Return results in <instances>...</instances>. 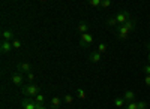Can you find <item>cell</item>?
I'll use <instances>...</instances> for the list:
<instances>
[{
	"label": "cell",
	"instance_id": "cell-1",
	"mask_svg": "<svg viewBox=\"0 0 150 109\" xmlns=\"http://www.w3.org/2000/svg\"><path fill=\"white\" fill-rule=\"evenodd\" d=\"M39 87L36 85V84H27V85H24V87H21V93L26 96V97H32V99H35L38 94H39Z\"/></svg>",
	"mask_w": 150,
	"mask_h": 109
},
{
	"label": "cell",
	"instance_id": "cell-2",
	"mask_svg": "<svg viewBox=\"0 0 150 109\" xmlns=\"http://www.w3.org/2000/svg\"><path fill=\"white\" fill-rule=\"evenodd\" d=\"M134 29H135V21H134V20H129L128 22L122 24V26H117L116 33H120V34H129L131 31H134Z\"/></svg>",
	"mask_w": 150,
	"mask_h": 109
},
{
	"label": "cell",
	"instance_id": "cell-3",
	"mask_svg": "<svg viewBox=\"0 0 150 109\" xmlns=\"http://www.w3.org/2000/svg\"><path fill=\"white\" fill-rule=\"evenodd\" d=\"M116 20H117V24H119V26H122V24L128 22V21L131 20V14H129L128 10H120L119 14L116 15Z\"/></svg>",
	"mask_w": 150,
	"mask_h": 109
},
{
	"label": "cell",
	"instance_id": "cell-4",
	"mask_svg": "<svg viewBox=\"0 0 150 109\" xmlns=\"http://www.w3.org/2000/svg\"><path fill=\"white\" fill-rule=\"evenodd\" d=\"M21 108L23 109H38V103L32 97H26L21 100Z\"/></svg>",
	"mask_w": 150,
	"mask_h": 109
},
{
	"label": "cell",
	"instance_id": "cell-5",
	"mask_svg": "<svg viewBox=\"0 0 150 109\" xmlns=\"http://www.w3.org/2000/svg\"><path fill=\"white\" fill-rule=\"evenodd\" d=\"M92 42H93V34H92V33H84V34H81L80 45H81L83 48H87Z\"/></svg>",
	"mask_w": 150,
	"mask_h": 109
},
{
	"label": "cell",
	"instance_id": "cell-6",
	"mask_svg": "<svg viewBox=\"0 0 150 109\" xmlns=\"http://www.w3.org/2000/svg\"><path fill=\"white\" fill-rule=\"evenodd\" d=\"M11 81L17 87H24V76H23V73H20V72H17V73L12 75L11 76Z\"/></svg>",
	"mask_w": 150,
	"mask_h": 109
},
{
	"label": "cell",
	"instance_id": "cell-7",
	"mask_svg": "<svg viewBox=\"0 0 150 109\" xmlns=\"http://www.w3.org/2000/svg\"><path fill=\"white\" fill-rule=\"evenodd\" d=\"M12 50H14V46H12V42L11 41H3L0 42V52L2 54H9Z\"/></svg>",
	"mask_w": 150,
	"mask_h": 109
},
{
	"label": "cell",
	"instance_id": "cell-8",
	"mask_svg": "<svg viewBox=\"0 0 150 109\" xmlns=\"http://www.w3.org/2000/svg\"><path fill=\"white\" fill-rule=\"evenodd\" d=\"M30 67H32V64H30L29 61H23V63H18L17 70L20 72V73H29V72H30Z\"/></svg>",
	"mask_w": 150,
	"mask_h": 109
},
{
	"label": "cell",
	"instance_id": "cell-9",
	"mask_svg": "<svg viewBox=\"0 0 150 109\" xmlns=\"http://www.w3.org/2000/svg\"><path fill=\"white\" fill-rule=\"evenodd\" d=\"M101 58H102V54L98 52V51H95V52H92V54L89 55V61L93 63V64H96V63L101 61Z\"/></svg>",
	"mask_w": 150,
	"mask_h": 109
},
{
	"label": "cell",
	"instance_id": "cell-10",
	"mask_svg": "<svg viewBox=\"0 0 150 109\" xmlns=\"http://www.w3.org/2000/svg\"><path fill=\"white\" fill-rule=\"evenodd\" d=\"M123 99L126 100V103L135 102V91H132V90H128V91H125V94H123Z\"/></svg>",
	"mask_w": 150,
	"mask_h": 109
},
{
	"label": "cell",
	"instance_id": "cell-11",
	"mask_svg": "<svg viewBox=\"0 0 150 109\" xmlns=\"http://www.w3.org/2000/svg\"><path fill=\"white\" fill-rule=\"evenodd\" d=\"M14 38H15V33H14V30H5L3 33H2V39L3 41H14Z\"/></svg>",
	"mask_w": 150,
	"mask_h": 109
},
{
	"label": "cell",
	"instance_id": "cell-12",
	"mask_svg": "<svg viewBox=\"0 0 150 109\" xmlns=\"http://www.w3.org/2000/svg\"><path fill=\"white\" fill-rule=\"evenodd\" d=\"M78 31L81 33V34H84V33H89V29H90V26H89V22L87 21H81L80 24H78Z\"/></svg>",
	"mask_w": 150,
	"mask_h": 109
},
{
	"label": "cell",
	"instance_id": "cell-13",
	"mask_svg": "<svg viewBox=\"0 0 150 109\" xmlns=\"http://www.w3.org/2000/svg\"><path fill=\"white\" fill-rule=\"evenodd\" d=\"M60 105H62V99L57 97V96H54V97L51 99V102H50V108L51 109H59Z\"/></svg>",
	"mask_w": 150,
	"mask_h": 109
},
{
	"label": "cell",
	"instance_id": "cell-14",
	"mask_svg": "<svg viewBox=\"0 0 150 109\" xmlns=\"http://www.w3.org/2000/svg\"><path fill=\"white\" fill-rule=\"evenodd\" d=\"M114 105H116V108H125V105H126V100H125L123 97H116V99H114Z\"/></svg>",
	"mask_w": 150,
	"mask_h": 109
},
{
	"label": "cell",
	"instance_id": "cell-15",
	"mask_svg": "<svg viewBox=\"0 0 150 109\" xmlns=\"http://www.w3.org/2000/svg\"><path fill=\"white\" fill-rule=\"evenodd\" d=\"M107 24H108L110 27H114V26L117 27V26H119V24H117V20H116V17H110V18L107 20Z\"/></svg>",
	"mask_w": 150,
	"mask_h": 109
},
{
	"label": "cell",
	"instance_id": "cell-16",
	"mask_svg": "<svg viewBox=\"0 0 150 109\" xmlns=\"http://www.w3.org/2000/svg\"><path fill=\"white\" fill-rule=\"evenodd\" d=\"M35 102H36V103H41V105H44V103H45V96H44L42 93H39V94H38L36 97H35Z\"/></svg>",
	"mask_w": 150,
	"mask_h": 109
},
{
	"label": "cell",
	"instance_id": "cell-17",
	"mask_svg": "<svg viewBox=\"0 0 150 109\" xmlns=\"http://www.w3.org/2000/svg\"><path fill=\"white\" fill-rule=\"evenodd\" d=\"M129 38V34H120V33H116V39L120 41V42H126Z\"/></svg>",
	"mask_w": 150,
	"mask_h": 109
},
{
	"label": "cell",
	"instance_id": "cell-18",
	"mask_svg": "<svg viewBox=\"0 0 150 109\" xmlns=\"http://www.w3.org/2000/svg\"><path fill=\"white\" fill-rule=\"evenodd\" d=\"M77 97H78L80 100H84V99H86V91H84L83 88H77Z\"/></svg>",
	"mask_w": 150,
	"mask_h": 109
},
{
	"label": "cell",
	"instance_id": "cell-19",
	"mask_svg": "<svg viewBox=\"0 0 150 109\" xmlns=\"http://www.w3.org/2000/svg\"><path fill=\"white\" fill-rule=\"evenodd\" d=\"M123 109H138V106H137V102H131V103H126V105H125Z\"/></svg>",
	"mask_w": 150,
	"mask_h": 109
},
{
	"label": "cell",
	"instance_id": "cell-20",
	"mask_svg": "<svg viewBox=\"0 0 150 109\" xmlns=\"http://www.w3.org/2000/svg\"><path fill=\"white\" fill-rule=\"evenodd\" d=\"M137 106H138V109H147L149 108V103L141 100V102H137Z\"/></svg>",
	"mask_w": 150,
	"mask_h": 109
},
{
	"label": "cell",
	"instance_id": "cell-21",
	"mask_svg": "<svg viewBox=\"0 0 150 109\" xmlns=\"http://www.w3.org/2000/svg\"><path fill=\"white\" fill-rule=\"evenodd\" d=\"M63 100H65V103H68V105L74 103V97H72L71 94H65V97H63Z\"/></svg>",
	"mask_w": 150,
	"mask_h": 109
},
{
	"label": "cell",
	"instance_id": "cell-22",
	"mask_svg": "<svg viewBox=\"0 0 150 109\" xmlns=\"http://www.w3.org/2000/svg\"><path fill=\"white\" fill-rule=\"evenodd\" d=\"M93 8H101V3H102V0H90L89 2Z\"/></svg>",
	"mask_w": 150,
	"mask_h": 109
},
{
	"label": "cell",
	"instance_id": "cell-23",
	"mask_svg": "<svg viewBox=\"0 0 150 109\" xmlns=\"http://www.w3.org/2000/svg\"><path fill=\"white\" fill-rule=\"evenodd\" d=\"M12 46H14V50H20V48H21V41L14 39V41H12Z\"/></svg>",
	"mask_w": 150,
	"mask_h": 109
},
{
	"label": "cell",
	"instance_id": "cell-24",
	"mask_svg": "<svg viewBox=\"0 0 150 109\" xmlns=\"http://www.w3.org/2000/svg\"><path fill=\"white\" fill-rule=\"evenodd\" d=\"M105 51H107V45H105V43H99V45H98V52L104 54Z\"/></svg>",
	"mask_w": 150,
	"mask_h": 109
},
{
	"label": "cell",
	"instance_id": "cell-25",
	"mask_svg": "<svg viewBox=\"0 0 150 109\" xmlns=\"http://www.w3.org/2000/svg\"><path fill=\"white\" fill-rule=\"evenodd\" d=\"M112 5V2H111V0H102V3H101V8H110Z\"/></svg>",
	"mask_w": 150,
	"mask_h": 109
},
{
	"label": "cell",
	"instance_id": "cell-26",
	"mask_svg": "<svg viewBox=\"0 0 150 109\" xmlns=\"http://www.w3.org/2000/svg\"><path fill=\"white\" fill-rule=\"evenodd\" d=\"M27 81H29V84H33V81H35V73L33 72H29L27 73Z\"/></svg>",
	"mask_w": 150,
	"mask_h": 109
},
{
	"label": "cell",
	"instance_id": "cell-27",
	"mask_svg": "<svg viewBox=\"0 0 150 109\" xmlns=\"http://www.w3.org/2000/svg\"><path fill=\"white\" fill-rule=\"evenodd\" d=\"M143 70H144L146 75H150V64H146V66L143 67Z\"/></svg>",
	"mask_w": 150,
	"mask_h": 109
},
{
	"label": "cell",
	"instance_id": "cell-28",
	"mask_svg": "<svg viewBox=\"0 0 150 109\" xmlns=\"http://www.w3.org/2000/svg\"><path fill=\"white\" fill-rule=\"evenodd\" d=\"M144 84L147 87H150V75H146V78H144Z\"/></svg>",
	"mask_w": 150,
	"mask_h": 109
},
{
	"label": "cell",
	"instance_id": "cell-29",
	"mask_svg": "<svg viewBox=\"0 0 150 109\" xmlns=\"http://www.w3.org/2000/svg\"><path fill=\"white\" fill-rule=\"evenodd\" d=\"M38 109H48L45 105H41V103H38Z\"/></svg>",
	"mask_w": 150,
	"mask_h": 109
},
{
	"label": "cell",
	"instance_id": "cell-30",
	"mask_svg": "<svg viewBox=\"0 0 150 109\" xmlns=\"http://www.w3.org/2000/svg\"><path fill=\"white\" fill-rule=\"evenodd\" d=\"M147 50H149V52H150V43H147Z\"/></svg>",
	"mask_w": 150,
	"mask_h": 109
},
{
	"label": "cell",
	"instance_id": "cell-31",
	"mask_svg": "<svg viewBox=\"0 0 150 109\" xmlns=\"http://www.w3.org/2000/svg\"><path fill=\"white\" fill-rule=\"evenodd\" d=\"M149 64H150V55H149Z\"/></svg>",
	"mask_w": 150,
	"mask_h": 109
}]
</instances>
